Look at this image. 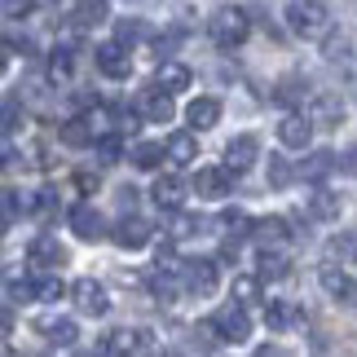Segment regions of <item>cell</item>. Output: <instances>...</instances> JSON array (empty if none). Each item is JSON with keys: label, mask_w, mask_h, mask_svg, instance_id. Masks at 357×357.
<instances>
[{"label": "cell", "mask_w": 357, "mask_h": 357, "mask_svg": "<svg viewBox=\"0 0 357 357\" xmlns=\"http://www.w3.org/2000/svg\"><path fill=\"white\" fill-rule=\"evenodd\" d=\"M282 18L300 40H326V31H331V13L322 0H291Z\"/></svg>", "instance_id": "1"}, {"label": "cell", "mask_w": 357, "mask_h": 357, "mask_svg": "<svg viewBox=\"0 0 357 357\" xmlns=\"http://www.w3.org/2000/svg\"><path fill=\"white\" fill-rule=\"evenodd\" d=\"M247 31H252V18H247L243 9L234 5H225V9H216L212 18H208V36H212V45L216 49H238Z\"/></svg>", "instance_id": "2"}, {"label": "cell", "mask_w": 357, "mask_h": 357, "mask_svg": "<svg viewBox=\"0 0 357 357\" xmlns=\"http://www.w3.org/2000/svg\"><path fill=\"white\" fill-rule=\"evenodd\" d=\"M71 300H75L79 313H89V318H102V313L111 309V300H106V287L93 282V278H79V282L71 287Z\"/></svg>", "instance_id": "3"}, {"label": "cell", "mask_w": 357, "mask_h": 357, "mask_svg": "<svg viewBox=\"0 0 357 357\" xmlns=\"http://www.w3.org/2000/svg\"><path fill=\"white\" fill-rule=\"evenodd\" d=\"M216 322H221V331H225V344H243V340L252 335V318H247V305H243V300L225 305L221 313H216Z\"/></svg>", "instance_id": "4"}, {"label": "cell", "mask_w": 357, "mask_h": 357, "mask_svg": "<svg viewBox=\"0 0 357 357\" xmlns=\"http://www.w3.org/2000/svg\"><path fill=\"white\" fill-rule=\"evenodd\" d=\"M181 282H185V291H195V296H212L216 282H221V273H216V260H190L185 273H181Z\"/></svg>", "instance_id": "5"}, {"label": "cell", "mask_w": 357, "mask_h": 357, "mask_svg": "<svg viewBox=\"0 0 357 357\" xmlns=\"http://www.w3.org/2000/svg\"><path fill=\"white\" fill-rule=\"evenodd\" d=\"M309 119L318 123V128H340V119H344L340 93H313L309 98Z\"/></svg>", "instance_id": "6"}, {"label": "cell", "mask_w": 357, "mask_h": 357, "mask_svg": "<svg viewBox=\"0 0 357 357\" xmlns=\"http://www.w3.org/2000/svg\"><path fill=\"white\" fill-rule=\"evenodd\" d=\"M137 111H142L150 123H168L172 119V93L155 84V89H142V98H137Z\"/></svg>", "instance_id": "7"}, {"label": "cell", "mask_w": 357, "mask_h": 357, "mask_svg": "<svg viewBox=\"0 0 357 357\" xmlns=\"http://www.w3.org/2000/svg\"><path fill=\"white\" fill-rule=\"evenodd\" d=\"M229 176H238L234 168H199V176H195V195L199 199H225L229 195Z\"/></svg>", "instance_id": "8"}, {"label": "cell", "mask_w": 357, "mask_h": 357, "mask_svg": "<svg viewBox=\"0 0 357 357\" xmlns=\"http://www.w3.org/2000/svg\"><path fill=\"white\" fill-rule=\"evenodd\" d=\"M26 256H31V265H40V269H62V265H66V247H62L58 238H53V234L31 238Z\"/></svg>", "instance_id": "9"}, {"label": "cell", "mask_w": 357, "mask_h": 357, "mask_svg": "<svg viewBox=\"0 0 357 357\" xmlns=\"http://www.w3.org/2000/svg\"><path fill=\"white\" fill-rule=\"evenodd\" d=\"M318 282H322V291L331 296V300H340V305H357V282L349 278L344 269H335V265H326L322 273H318Z\"/></svg>", "instance_id": "10"}, {"label": "cell", "mask_w": 357, "mask_h": 357, "mask_svg": "<svg viewBox=\"0 0 357 357\" xmlns=\"http://www.w3.org/2000/svg\"><path fill=\"white\" fill-rule=\"evenodd\" d=\"M71 229H75V238L98 243L106 234V221H102V212L93 208V203H79V208H71Z\"/></svg>", "instance_id": "11"}, {"label": "cell", "mask_w": 357, "mask_h": 357, "mask_svg": "<svg viewBox=\"0 0 357 357\" xmlns=\"http://www.w3.org/2000/svg\"><path fill=\"white\" fill-rule=\"evenodd\" d=\"M150 195H155V203L159 208H168V212H176L185 203V195H190V185L181 181V172H163L159 181H155V190H150Z\"/></svg>", "instance_id": "12"}, {"label": "cell", "mask_w": 357, "mask_h": 357, "mask_svg": "<svg viewBox=\"0 0 357 357\" xmlns=\"http://www.w3.org/2000/svg\"><path fill=\"white\" fill-rule=\"evenodd\" d=\"M98 71L111 75V79H128V75H132V58L123 53L119 40H115V45H102V49H98Z\"/></svg>", "instance_id": "13"}, {"label": "cell", "mask_w": 357, "mask_h": 357, "mask_svg": "<svg viewBox=\"0 0 357 357\" xmlns=\"http://www.w3.org/2000/svg\"><path fill=\"white\" fill-rule=\"evenodd\" d=\"M313 128H318V123H313L309 115H287V119L278 123V142L291 146V150H305L309 137H313Z\"/></svg>", "instance_id": "14"}, {"label": "cell", "mask_w": 357, "mask_h": 357, "mask_svg": "<svg viewBox=\"0 0 357 357\" xmlns=\"http://www.w3.org/2000/svg\"><path fill=\"white\" fill-rule=\"evenodd\" d=\"M256 155H260V142H256L252 132H243V137H234V142L225 146V163H229V168H234L238 176L256 163Z\"/></svg>", "instance_id": "15"}, {"label": "cell", "mask_w": 357, "mask_h": 357, "mask_svg": "<svg viewBox=\"0 0 357 357\" xmlns=\"http://www.w3.org/2000/svg\"><path fill=\"white\" fill-rule=\"evenodd\" d=\"M111 238H115V247H123V252H142V247L150 243V225L137 221V216H123Z\"/></svg>", "instance_id": "16"}, {"label": "cell", "mask_w": 357, "mask_h": 357, "mask_svg": "<svg viewBox=\"0 0 357 357\" xmlns=\"http://www.w3.org/2000/svg\"><path fill=\"white\" fill-rule=\"evenodd\" d=\"M102 349L106 353H150V349H155V335L142 331V326H137V331H115Z\"/></svg>", "instance_id": "17"}, {"label": "cell", "mask_w": 357, "mask_h": 357, "mask_svg": "<svg viewBox=\"0 0 357 357\" xmlns=\"http://www.w3.org/2000/svg\"><path fill=\"white\" fill-rule=\"evenodd\" d=\"M40 335H45L53 349H71L79 340V326L71 318H45V322H40Z\"/></svg>", "instance_id": "18"}, {"label": "cell", "mask_w": 357, "mask_h": 357, "mask_svg": "<svg viewBox=\"0 0 357 357\" xmlns=\"http://www.w3.org/2000/svg\"><path fill=\"white\" fill-rule=\"evenodd\" d=\"M185 119H190V128H216V119H221V102L216 98H195L185 106Z\"/></svg>", "instance_id": "19"}, {"label": "cell", "mask_w": 357, "mask_h": 357, "mask_svg": "<svg viewBox=\"0 0 357 357\" xmlns=\"http://www.w3.org/2000/svg\"><path fill=\"white\" fill-rule=\"evenodd\" d=\"M168 159L176 163V168L195 163V159H199V142H195V132H172V137H168Z\"/></svg>", "instance_id": "20"}, {"label": "cell", "mask_w": 357, "mask_h": 357, "mask_svg": "<svg viewBox=\"0 0 357 357\" xmlns=\"http://www.w3.org/2000/svg\"><path fill=\"white\" fill-rule=\"evenodd\" d=\"M252 234H256L260 247H278V243H287V234H291V229H287L282 216H265V221L252 225Z\"/></svg>", "instance_id": "21"}, {"label": "cell", "mask_w": 357, "mask_h": 357, "mask_svg": "<svg viewBox=\"0 0 357 357\" xmlns=\"http://www.w3.org/2000/svg\"><path fill=\"white\" fill-rule=\"evenodd\" d=\"M322 58L331 62V66H340L344 58H353V36H349V31H326V40H322Z\"/></svg>", "instance_id": "22"}, {"label": "cell", "mask_w": 357, "mask_h": 357, "mask_svg": "<svg viewBox=\"0 0 357 357\" xmlns=\"http://www.w3.org/2000/svg\"><path fill=\"white\" fill-rule=\"evenodd\" d=\"M326 256L340 260V265H357V229H344V234H335L326 243Z\"/></svg>", "instance_id": "23"}, {"label": "cell", "mask_w": 357, "mask_h": 357, "mask_svg": "<svg viewBox=\"0 0 357 357\" xmlns=\"http://www.w3.org/2000/svg\"><path fill=\"white\" fill-rule=\"evenodd\" d=\"M309 216H313V221H335V216H340V195H331V190L309 195Z\"/></svg>", "instance_id": "24"}, {"label": "cell", "mask_w": 357, "mask_h": 357, "mask_svg": "<svg viewBox=\"0 0 357 357\" xmlns=\"http://www.w3.org/2000/svg\"><path fill=\"white\" fill-rule=\"evenodd\" d=\"M155 84H163L168 93H185L190 89V71H185L181 62H163L159 75H155Z\"/></svg>", "instance_id": "25"}, {"label": "cell", "mask_w": 357, "mask_h": 357, "mask_svg": "<svg viewBox=\"0 0 357 357\" xmlns=\"http://www.w3.org/2000/svg\"><path fill=\"white\" fill-rule=\"evenodd\" d=\"M265 322L273 326V331H287L291 322H300V309L287 305V300H269V305H265Z\"/></svg>", "instance_id": "26"}, {"label": "cell", "mask_w": 357, "mask_h": 357, "mask_svg": "<svg viewBox=\"0 0 357 357\" xmlns=\"http://www.w3.org/2000/svg\"><path fill=\"white\" fill-rule=\"evenodd\" d=\"M163 159H168V146H159V142H137L132 146V163H137V168H159V163Z\"/></svg>", "instance_id": "27"}, {"label": "cell", "mask_w": 357, "mask_h": 357, "mask_svg": "<svg viewBox=\"0 0 357 357\" xmlns=\"http://www.w3.org/2000/svg\"><path fill=\"white\" fill-rule=\"evenodd\" d=\"M62 142H66V146H89V142H93V119L79 115V119H71V123H62Z\"/></svg>", "instance_id": "28"}, {"label": "cell", "mask_w": 357, "mask_h": 357, "mask_svg": "<svg viewBox=\"0 0 357 357\" xmlns=\"http://www.w3.org/2000/svg\"><path fill=\"white\" fill-rule=\"evenodd\" d=\"M309 98V84H305V79H282V84H278V93H273V102H282V106H300V102H305Z\"/></svg>", "instance_id": "29"}, {"label": "cell", "mask_w": 357, "mask_h": 357, "mask_svg": "<svg viewBox=\"0 0 357 357\" xmlns=\"http://www.w3.org/2000/svg\"><path fill=\"white\" fill-rule=\"evenodd\" d=\"M331 168H335V155H331V150H313L309 163H305V176H309V181H322Z\"/></svg>", "instance_id": "30"}, {"label": "cell", "mask_w": 357, "mask_h": 357, "mask_svg": "<svg viewBox=\"0 0 357 357\" xmlns=\"http://www.w3.org/2000/svg\"><path fill=\"white\" fill-rule=\"evenodd\" d=\"M291 181H296V168H291V163H287V159L269 155V185H273V190H287Z\"/></svg>", "instance_id": "31"}, {"label": "cell", "mask_w": 357, "mask_h": 357, "mask_svg": "<svg viewBox=\"0 0 357 357\" xmlns=\"http://www.w3.org/2000/svg\"><path fill=\"white\" fill-rule=\"evenodd\" d=\"M106 9H111V0H79L75 18H79V22H89V26H98V22L106 18Z\"/></svg>", "instance_id": "32"}, {"label": "cell", "mask_w": 357, "mask_h": 357, "mask_svg": "<svg viewBox=\"0 0 357 357\" xmlns=\"http://www.w3.org/2000/svg\"><path fill=\"white\" fill-rule=\"evenodd\" d=\"M159 265H163V260H159ZM150 287H155V296H159V300H172V296H176V278H172V265H163V269L155 273V278H150Z\"/></svg>", "instance_id": "33"}, {"label": "cell", "mask_w": 357, "mask_h": 357, "mask_svg": "<svg viewBox=\"0 0 357 357\" xmlns=\"http://www.w3.org/2000/svg\"><path fill=\"white\" fill-rule=\"evenodd\" d=\"M221 225H225V229H229V234H234V238L252 234V229H247L252 221H247V212H243V208H229V212H221Z\"/></svg>", "instance_id": "34"}, {"label": "cell", "mask_w": 357, "mask_h": 357, "mask_svg": "<svg viewBox=\"0 0 357 357\" xmlns=\"http://www.w3.org/2000/svg\"><path fill=\"white\" fill-rule=\"evenodd\" d=\"M98 155H102V163H115V159L123 155V137H119V132L98 137Z\"/></svg>", "instance_id": "35"}, {"label": "cell", "mask_w": 357, "mask_h": 357, "mask_svg": "<svg viewBox=\"0 0 357 357\" xmlns=\"http://www.w3.org/2000/svg\"><path fill=\"white\" fill-rule=\"evenodd\" d=\"M142 36H146V26L137 22V18H123L115 26V40H119V45H132V40H142Z\"/></svg>", "instance_id": "36"}, {"label": "cell", "mask_w": 357, "mask_h": 357, "mask_svg": "<svg viewBox=\"0 0 357 357\" xmlns=\"http://www.w3.org/2000/svg\"><path fill=\"white\" fill-rule=\"evenodd\" d=\"M36 296H40V300H62L66 287H62V278H40V282H36Z\"/></svg>", "instance_id": "37"}, {"label": "cell", "mask_w": 357, "mask_h": 357, "mask_svg": "<svg viewBox=\"0 0 357 357\" xmlns=\"http://www.w3.org/2000/svg\"><path fill=\"white\" fill-rule=\"evenodd\" d=\"M49 71H53V75H71V49H53Z\"/></svg>", "instance_id": "38"}, {"label": "cell", "mask_w": 357, "mask_h": 357, "mask_svg": "<svg viewBox=\"0 0 357 357\" xmlns=\"http://www.w3.org/2000/svg\"><path fill=\"white\" fill-rule=\"evenodd\" d=\"M260 273H265V278H282V273H287V260L265 252V260H260Z\"/></svg>", "instance_id": "39"}, {"label": "cell", "mask_w": 357, "mask_h": 357, "mask_svg": "<svg viewBox=\"0 0 357 357\" xmlns=\"http://www.w3.org/2000/svg\"><path fill=\"white\" fill-rule=\"evenodd\" d=\"M256 291H260V287H256V278H238V282H234V300H243V305H252V300H256Z\"/></svg>", "instance_id": "40"}, {"label": "cell", "mask_w": 357, "mask_h": 357, "mask_svg": "<svg viewBox=\"0 0 357 357\" xmlns=\"http://www.w3.org/2000/svg\"><path fill=\"white\" fill-rule=\"evenodd\" d=\"M340 71H344V84H349V93H353V102H357V53L340 62Z\"/></svg>", "instance_id": "41"}, {"label": "cell", "mask_w": 357, "mask_h": 357, "mask_svg": "<svg viewBox=\"0 0 357 357\" xmlns=\"http://www.w3.org/2000/svg\"><path fill=\"white\" fill-rule=\"evenodd\" d=\"M0 9H5V18H26V13H31V0H0Z\"/></svg>", "instance_id": "42"}, {"label": "cell", "mask_w": 357, "mask_h": 357, "mask_svg": "<svg viewBox=\"0 0 357 357\" xmlns=\"http://www.w3.org/2000/svg\"><path fill=\"white\" fill-rule=\"evenodd\" d=\"M31 296H36L31 282H9V300H31Z\"/></svg>", "instance_id": "43"}, {"label": "cell", "mask_w": 357, "mask_h": 357, "mask_svg": "<svg viewBox=\"0 0 357 357\" xmlns=\"http://www.w3.org/2000/svg\"><path fill=\"white\" fill-rule=\"evenodd\" d=\"M340 168H344L349 176H357V146H349V150H344V159H340Z\"/></svg>", "instance_id": "44"}]
</instances>
